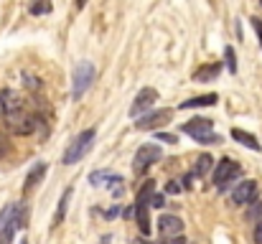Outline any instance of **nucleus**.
Wrapping results in <instances>:
<instances>
[{
	"instance_id": "1",
	"label": "nucleus",
	"mask_w": 262,
	"mask_h": 244,
	"mask_svg": "<svg viewBox=\"0 0 262 244\" xmlns=\"http://www.w3.org/2000/svg\"><path fill=\"white\" fill-rule=\"evenodd\" d=\"M26 227V206L23 204H8L0 211V244H10L15 237V229Z\"/></svg>"
},
{
	"instance_id": "2",
	"label": "nucleus",
	"mask_w": 262,
	"mask_h": 244,
	"mask_svg": "<svg viewBox=\"0 0 262 244\" xmlns=\"http://www.w3.org/2000/svg\"><path fill=\"white\" fill-rule=\"evenodd\" d=\"M186 135H191L196 143H201V145H214V143H222V135H216L214 132V122L211 120H206V117H193V120H188L183 127H181Z\"/></svg>"
},
{
	"instance_id": "3",
	"label": "nucleus",
	"mask_w": 262,
	"mask_h": 244,
	"mask_svg": "<svg viewBox=\"0 0 262 244\" xmlns=\"http://www.w3.org/2000/svg\"><path fill=\"white\" fill-rule=\"evenodd\" d=\"M94 138H97L94 127H89V130H84V132H79V135H77V140L67 148V153H64L61 163H64V165H74V163H79L89 153V150H92Z\"/></svg>"
},
{
	"instance_id": "4",
	"label": "nucleus",
	"mask_w": 262,
	"mask_h": 244,
	"mask_svg": "<svg viewBox=\"0 0 262 244\" xmlns=\"http://www.w3.org/2000/svg\"><path fill=\"white\" fill-rule=\"evenodd\" d=\"M161 148L156 145V143H145V145H140L138 148V153H135V161H133V170H135V175H143V173H148V168L153 165V163L161 161Z\"/></svg>"
},
{
	"instance_id": "5",
	"label": "nucleus",
	"mask_w": 262,
	"mask_h": 244,
	"mask_svg": "<svg viewBox=\"0 0 262 244\" xmlns=\"http://www.w3.org/2000/svg\"><path fill=\"white\" fill-rule=\"evenodd\" d=\"M242 175V165L239 163H234L232 158H222L219 165H216V170H214V186L219 188V191H224L232 181H237Z\"/></svg>"
},
{
	"instance_id": "6",
	"label": "nucleus",
	"mask_w": 262,
	"mask_h": 244,
	"mask_svg": "<svg viewBox=\"0 0 262 244\" xmlns=\"http://www.w3.org/2000/svg\"><path fill=\"white\" fill-rule=\"evenodd\" d=\"M74 86H72V97L74 99H82L84 92L92 86V79H94V64L92 61H79L77 69H74Z\"/></svg>"
},
{
	"instance_id": "7",
	"label": "nucleus",
	"mask_w": 262,
	"mask_h": 244,
	"mask_svg": "<svg viewBox=\"0 0 262 244\" xmlns=\"http://www.w3.org/2000/svg\"><path fill=\"white\" fill-rule=\"evenodd\" d=\"M171 117H173V109L161 107V109H156V112H148V115L138 117L135 127H138V130H158V127L168 125V122H171Z\"/></svg>"
},
{
	"instance_id": "8",
	"label": "nucleus",
	"mask_w": 262,
	"mask_h": 244,
	"mask_svg": "<svg viewBox=\"0 0 262 244\" xmlns=\"http://www.w3.org/2000/svg\"><path fill=\"white\" fill-rule=\"evenodd\" d=\"M156 102H158V92H156L153 86H143V89L135 94L133 104H130V117L143 115V112H145V109H150Z\"/></svg>"
},
{
	"instance_id": "9",
	"label": "nucleus",
	"mask_w": 262,
	"mask_h": 244,
	"mask_svg": "<svg viewBox=\"0 0 262 244\" xmlns=\"http://www.w3.org/2000/svg\"><path fill=\"white\" fill-rule=\"evenodd\" d=\"M5 120H8V127H10L13 132H18V135H28V132H33V127H36V117L26 115L23 109L8 115Z\"/></svg>"
},
{
	"instance_id": "10",
	"label": "nucleus",
	"mask_w": 262,
	"mask_h": 244,
	"mask_svg": "<svg viewBox=\"0 0 262 244\" xmlns=\"http://www.w3.org/2000/svg\"><path fill=\"white\" fill-rule=\"evenodd\" d=\"M133 211H135V224H138L140 234H143V237H148V234L153 232V227H150V201L138 198Z\"/></svg>"
},
{
	"instance_id": "11",
	"label": "nucleus",
	"mask_w": 262,
	"mask_h": 244,
	"mask_svg": "<svg viewBox=\"0 0 262 244\" xmlns=\"http://www.w3.org/2000/svg\"><path fill=\"white\" fill-rule=\"evenodd\" d=\"M255 198H257V181H242L232 193V201L239 204V206L255 204Z\"/></svg>"
},
{
	"instance_id": "12",
	"label": "nucleus",
	"mask_w": 262,
	"mask_h": 244,
	"mask_svg": "<svg viewBox=\"0 0 262 244\" xmlns=\"http://www.w3.org/2000/svg\"><path fill=\"white\" fill-rule=\"evenodd\" d=\"M158 234L161 237H178V234H183V221L178 216H173V214H163L158 219Z\"/></svg>"
},
{
	"instance_id": "13",
	"label": "nucleus",
	"mask_w": 262,
	"mask_h": 244,
	"mask_svg": "<svg viewBox=\"0 0 262 244\" xmlns=\"http://www.w3.org/2000/svg\"><path fill=\"white\" fill-rule=\"evenodd\" d=\"M18 109H20L18 94H15L13 89H3V92H0V117H8V115H13V112H18Z\"/></svg>"
},
{
	"instance_id": "14",
	"label": "nucleus",
	"mask_w": 262,
	"mask_h": 244,
	"mask_svg": "<svg viewBox=\"0 0 262 244\" xmlns=\"http://www.w3.org/2000/svg\"><path fill=\"white\" fill-rule=\"evenodd\" d=\"M216 102H219V97L211 92V94H201V97H191V99L181 102V109H193V107H211V104H216Z\"/></svg>"
},
{
	"instance_id": "15",
	"label": "nucleus",
	"mask_w": 262,
	"mask_h": 244,
	"mask_svg": "<svg viewBox=\"0 0 262 244\" xmlns=\"http://www.w3.org/2000/svg\"><path fill=\"white\" fill-rule=\"evenodd\" d=\"M43 175H46V163H36V168H31V173L26 175V186H23V191H26V193L33 191V188L41 183Z\"/></svg>"
},
{
	"instance_id": "16",
	"label": "nucleus",
	"mask_w": 262,
	"mask_h": 244,
	"mask_svg": "<svg viewBox=\"0 0 262 244\" xmlns=\"http://www.w3.org/2000/svg\"><path fill=\"white\" fill-rule=\"evenodd\" d=\"M232 138H234L237 143H242L245 148H250V150H262V145L257 143V138H255L252 132H247V130H239V127H234V130H232Z\"/></svg>"
},
{
	"instance_id": "17",
	"label": "nucleus",
	"mask_w": 262,
	"mask_h": 244,
	"mask_svg": "<svg viewBox=\"0 0 262 244\" xmlns=\"http://www.w3.org/2000/svg\"><path fill=\"white\" fill-rule=\"evenodd\" d=\"M219 72H222V61H214V64H209V66H201V69L193 74V81H214Z\"/></svg>"
},
{
	"instance_id": "18",
	"label": "nucleus",
	"mask_w": 262,
	"mask_h": 244,
	"mask_svg": "<svg viewBox=\"0 0 262 244\" xmlns=\"http://www.w3.org/2000/svg\"><path fill=\"white\" fill-rule=\"evenodd\" d=\"M69 198H72V188H67V191L61 193L59 209H56V214H54V227H59V224L64 221V216H67V209H69Z\"/></svg>"
},
{
	"instance_id": "19",
	"label": "nucleus",
	"mask_w": 262,
	"mask_h": 244,
	"mask_svg": "<svg viewBox=\"0 0 262 244\" xmlns=\"http://www.w3.org/2000/svg\"><path fill=\"white\" fill-rule=\"evenodd\" d=\"M211 163H214L211 161V156H209V153H204V156L196 161V165H193V173H196L199 178H201V175H206V173H209V168H211Z\"/></svg>"
},
{
	"instance_id": "20",
	"label": "nucleus",
	"mask_w": 262,
	"mask_h": 244,
	"mask_svg": "<svg viewBox=\"0 0 262 244\" xmlns=\"http://www.w3.org/2000/svg\"><path fill=\"white\" fill-rule=\"evenodd\" d=\"M110 178H112L110 170H94V173H89V183L92 186H107Z\"/></svg>"
},
{
	"instance_id": "21",
	"label": "nucleus",
	"mask_w": 262,
	"mask_h": 244,
	"mask_svg": "<svg viewBox=\"0 0 262 244\" xmlns=\"http://www.w3.org/2000/svg\"><path fill=\"white\" fill-rule=\"evenodd\" d=\"M224 61H227V69H229L232 74H237V59H234V49H232V46L224 49Z\"/></svg>"
},
{
	"instance_id": "22",
	"label": "nucleus",
	"mask_w": 262,
	"mask_h": 244,
	"mask_svg": "<svg viewBox=\"0 0 262 244\" xmlns=\"http://www.w3.org/2000/svg\"><path fill=\"white\" fill-rule=\"evenodd\" d=\"M156 193V186H153V181H145L143 183V188L138 191V198H145V201H150V196Z\"/></svg>"
},
{
	"instance_id": "23",
	"label": "nucleus",
	"mask_w": 262,
	"mask_h": 244,
	"mask_svg": "<svg viewBox=\"0 0 262 244\" xmlns=\"http://www.w3.org/2000/svg\"><path fill=\"white\" fill-rule=\"evenodd\" d=\"M49 10H51V0H38V3L31 5V13L33 15H41V13H49Z\"/></svg>"
},
{
	"instance_id": "24",
	"label": "nucleus",
	"mask_w": 262,
	"mask_h": 244,
	"mask_svg": "<svg viewBox=\"0 0 262 244\" xmlns=\"http://www.w3.org/2000/svg\"><path fill=\"white\" fill-rule=\"evenodd\" d=\"M150 206H153V209H163V206H166V196L156 191V193L150 196Z\"/></svg>"
},
{
	"instance_id": "25",
	"label": "nucleus",
	"mask_w": 262,
	"mask_h": 244,
	"mask_svg": "<svg viewBox=\"0 0 262 244\" xmlns=\"http://www.w3.org/2000/svg\"><path fill=\"white\" fill-rule=\"evenodd\" d=\"M156 138H158L161 143H168V145H176V143H178V138H176V135H171V132H158Z\"/></svg>"
},
{
	"instance_id": "26",
	"label": "nucleus",
	"mask_w": 262,
	"mask_h": 244,
	"mask_svg": "<svg viewBox=\"0 0 262 244\" xmlns=\"http://www.w3.org/2000/svg\"><path fill=\"white\" fill-rule=\"evenodd\" d=\"M252 28H255V33H257L260 46H262V20H260V18H252Z\"/></svg>"
},
{
	"instance_id": "27",
	"label": "nucleus",
	"mask_w": 262,
	"mask_h": 244,
	"mask_svg": "<svg viewBox=\"0 0 262 244\" xmlns=\"http://www.w3.org/2000/svg\"><path fill=\"white\" fill-rule=\"evenodd\" d=\"M163 244H186V239L178 234V237H166V242H163Z\"/></svg>"
},
{
	"instance_id": "28",
	"label": "nucleus",
	"mask_w": 262,
	"mask_h": 244,
	"mask_svg": "<svg viewBox=\"0 0 262 244\" xmlns=\"http://www.w3.org/2000/svg\"><path fill=\"white\" fill-rule=\"evenodd\" d=\"M255 242L262 244V219L257 221V227H255Z\"/></svg>"
},
{
	"instance_id": "29",
	"label": "nucleus",
	"mask_w": 262,
	"mask_h": 244,
	"mask_svg": "<svg viewBox=\"0 0 262 244\" xmlns=\"http://www.w3.org/2000/svg\"><path fill=\"white\" fill-rule=\"evenodd\" d=\"M166 191H168V193H178V191H181V186H178L176 181H171V183L166 186Z\"/></svg>"
},
{
	"instance_id": "30",
	"label": "nucleus",
	"mask_w": 262,
	"mask_h": 244,
	"mask_svg": "<svg viewBox=\"0 0 262 244\" xmlns=\"http://www.w3.org/2000/svg\"><path fill=\"white\" fill-rule=\"evenodd\" d=\"M84 3H87V0H77V10H82V8H84Z\"/></svg>"
},
{
	"instance_id": "31",
	"label": "nucleus",
	"mask_w": 262,
	"mask_h": 244,
	"mask_svg": "<svg viewBox=\"0 0 262 244\" xmlns=\"http://www.w3.org/2000/svg\"><path fill=\"white\" fill-rule=\"evenodd\" d=\"M133 244H150V242H148V239H135Z\"/></svg>"
},
{
	"instance_id": "32",
	"label": "nucleus",
	"mask_w": 262,
	"mask_h": 244,
	"mask_svg": "<svg viewBox=\"0 0 262 244\" xmlns=\"http://www.w3.org/2000/svg\"><path fill=\"white\" fill-rule=\"evenodd\" d=\"M20 244H28V239H23V242H20Z\"/></svg>"
},
{
	"instance_id": "33",
	"label": "nucleus",
	"mask_w": 262,
	"mask_h": 244,
	"mask_svg": "<svg viewBox=\"0 0 262 244\" xmlns=\"http://www.w3.org/2000/svg\"><path fill=\"white\" fill-rule=\"evenodd\" d=\"M186 244H188V242H186Z\"/></svg>"
}]
</instances>
